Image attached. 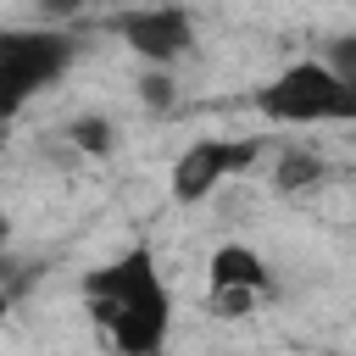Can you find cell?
Returning <instances> with one entry per match:
<instances>
[{
    "label": "cell",
    "instance_id": "cell-3",
    "mask_svg": "<svg viewBox=\"0 0 356 356\" xmlns=\"http://www.w3.org/2000/svg\"><path fill=\"white\" fill-rule=\"evenodd\" d=\"M67 56H72V44L61 33H33V28L0 33V117H17L67 67Z\"/></svg>",
    "mask_w": 356,
    "mask_h": 356
},
{
    "label": "cell",
    "instance_id": "cell-8",
    "mask_svg": "<svg viewBox=\"0 0 356 356\" xmlns=\"http://www.w3.org/2000/svg\"><path fill=\"white\" fill-rule=\"evenodd\" d=\"M72 139H78L83 150H106V145H111V122H106V117H83V122L72 128Z\"/></svg>",
    "mask_w": 356,
    "mask_h": 356
},
{
    "label": "cell",
    "instance_id": "cell-4",
    "mask_svg": "<svg viewBox=\"0 0 356 356\" xmlns=\"http://www.w3.org/2000/svg\"><path fill=\"white\" fill-rule=\"evenodd\" d=\"M250 156H256V145H239V139H195V145L178 156V167H172L178 200H200V195H211L217 184L239 178V172L250 167Z\"/></svg>",
    "mask_w": 356,
    "mask_h": 356
},
{
    "label": "cell",
    "instance_id": "cell-5",
    "mask_svg": "<svg viewBox=\"0 0 356 356\" xmlns=\"http://www.w3.org/2000/svg\"><path fill=\"white\" fill-rule=\"evenodd\" d=\"M206 284H211V312L217 317H250L261 289H267V273H261V256L250 245H222L206 267Z\"/></svg>",
    "mask_w": 356,
    "mask_h": 356
},
{
    "label": "cell",
    "instance_id": "cell-9",
    "mask_svg": "<svg viewBox=\"0 0 356 356\" xmlns=\"http://www.w3.org/2000/svg\"><path fill=\"white\" fill-rule=\"evenodd\" d=\"M78 6H89V0H44V11H56V17H67V11H78Z\"/></svg>",
    "mask_w": 356,
    "mask_h": 356
},
{
    "label": "cell",
    "instance_id": "cell-6",
    "mask_svg": "<svg viewBox=\"0 0 356 356\" xmlns=\"http://www.w3.org/2000/svg\"><path fill=\"white\" fill-rule=\"evenodd\" d=\"M122 39L150 61H178L195 44V28H189V17L178 6H150V11H128L122 17Z\"/></svg>",
    "mask_w": 356,
    "mask_h": 356
},
{
    "label": "cell",
    "instance_id": "cell-10",
    "mask_svg": "<svg viewBox=\"0 0 356 356\" xmlns=\"http://www.w3.org/2000/svg\"><path fill=\"white\" fill-rule=\"evenodd\" d=\"M0 317H6V300H0Z\"/></svg>",
    "mask_w": 356,
    "mask_h": 356
},
{
    "label": "cell",
    "instance_id": "cell-7",
    "mask_svg": "<svg viewBox=\"0 0 356 356\" xmlns=\"http://www.w3.org/2000/svg\"><path fill=\"white\" fill-rule=\"evenodd\" d=\"M317 172H323V167H317L312 156H284L278 184H284V189H300V184H317Z\"/></svg>",
    "mask_w": 356,
    "mask_h": 356
},
{
    "label": "cell",
    "instance_id": "cell-1",
    "mask_svg": "<svg viewBox=\"0 0 356 356\" xmlns=\"http://www.w3.org/2000/svg\"><path fill=\"white\" fill-rule=\"evenodd\" d=\"M83 306L117 356H156L172 328V300H167V284H161L150 250H128L111 267L89 273Z\"/></svg>",
    "mask_w": 356,
    "mask_h": 356
},
{
    "label": "cell",
    "instance_id": "cell-2",
    "mask_svg": "<svg viewBox=\"0 0 356 356\" xmlns=\"http://www.w3.org/2000/svg\"><path fill=\"white\" fill-rule=\"evenodd\" d=\"M350 106H356L350 83L339 72L317 67V61H300V67H289L284 78H273L261 89V111L273 122H300V128H312V122H345Z\"/></svg>",
    "mask_w": 356,
    "mask_h": 356
}]
</instances>
